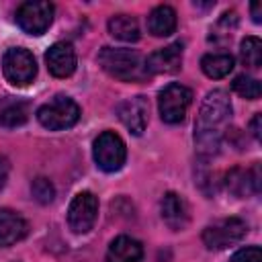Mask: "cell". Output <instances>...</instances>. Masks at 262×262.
<instances>
[{"mask_svg": "<svg viewBox=\"0 0 262 262\" xmlns=\"http://www.w3.org/2000/svg\"><path fill=\"white\" fill-rule=\"evenodd\" d=\"M117 115L133 135H141L147 127L149 102L145 96H131L117 106Z\"/></svg>", "mask_w": 262, "mask_h": 262, "instance_id": "obj_10", "label": "cell"}, {"mask_svg": "<svg viewBox=\"0 0 262 262\" xmlns=\"http://www.w3.org/2000/svg\"><path fill=\"white\" fill-rule=\"evenodd\" d=\"M225 186L237 196L260 192V164L254 162L250 168H231L225 176Z\"/></svg>", "mask_w": 262, "mask_h": 262, "instance_id": "obj_11", "label": "cell"}, {"mask_svg": "<svg viewBox=\"0 0 262 262\" xmlns=\"http://www.w3.org/2000/svg\"><path fill=\"white\" fill-rule=\"evenodd\" d=\"M229 115H231V102L227 94L223 90H211L205 96L194 123V143L201 156L217 154Z\"/></svg>", "mask_w": 262, "mask_h": 262, "instance_id": "obj_1", "label": "cell"}, {"mask_svg": "<svg viewBox=\"0 0 262 262\" xmlns=\"http://www.w3.org/2000/svg\"><path fill=\"white\" fill-rule=\"evenodd\" d=\"M239 59L248 68H260L262 63V43L258 37H246L239 45Z\"/></svg>", "mask_w": 262, "mask_h": 262, "instance_id": "obj_20", "label": "cell"}, {"mask_svg": "<svg viewBox=\"0 0 262 262\" xmlns=\"http://www.w3.org/2000/svg\"><path fill=\"white\" fill-rule=\"evenodd\" d=\"M260 121H262V115L258 113V115H254V119H252V123H250V131H252V135H254L256 139H260Z\"/></svg>", "mask_w": 262, "mask_h": 262, "instance_id": "obj_26", "label": "cell"}, {"mask_svg": "<svg viewBox=\"0 0 262 262\" xmlns=\"http://www.w3.org/2000/svg\"><path fill=\"white\" fill-rule=\"evenodd\" d=\"M260 6H262L260 2H254V4H252V20H254V23H260V20H262V16H260Z\"/></svg>", "mask_w": 262, "mask_h": 262, "instance_id": "obj_27", "label": "cell"}, {"mask_svg": "<svg viewBox=\"0 0 262 262\" xmlns=\"http://www.w3.org/2000/svg\"><path fill=\"white\" fill-rule=\"evenodd\" d=\"M96 215H98V199L92 192L82 190L70 203L68 225L76 233H86V231L92 229V225L96 221Z\"/></svg>", "mask_w": 262, "mask_h": 262, "instance_id": "obj_9", "label": "cell"}, {"mask_svg": "<svg viewBox=\"0 0 262 262\" xmlns=\"http://www.w3.org/2000/svg\"><path fill=\"white\" fill-rule=\"evenodd\" d=\"M45 63L55 78H68L76 70V51L70 43H55L47 49Z\"/></svg>", "mask_w": 262, "mask_h": 262, "instance_id": "obj_13", "label": "cell"}, {"mask_svg": "<svg viewBox=\"0 0 262 262\" xmlns=\"http://www.w3.org/2000/svg\"><path fill=\"white\" fill-rule=\"evenodd\" d=\"M147 31L154 37H168L176 31V10L168 4L156 6L147 16Z\"/></svg>", "mask_w": 262, "mask_h": 262, "instance_id": "obj_17", "label": "cell"}, {"mask_svg": "<svg viewBox=\"0 0 262 262\" xmlns=\"http://www.w3.org/2000/svg\"><path fill=\"white\" fill-rule=\"evenodd\" d=\"M231 88H233L235 94H239L242 98H250V100L260 98V92H262L260 82L256 78H252V76H246V74L235 76L233 82H231Z\"/></svg>", "mask_w": 262, "mask_h": 262, "instance_id": "obj_22", "label": "cell"}, {"mask_svg": "<svg viewBox=\"0 0 262 262\" xmlns=\"http://www.w3.org/2000/svg\"><path fill=\"white\" fill-rule=\"evenodd\" d=\"M27 119H29V108L23 102L8 104L0 111V125L2 127H20L27 123Z\"/></svg>", "mask_w": 262, "mask_h": 262, "instance_id": "obj_21", "label": "cell"}, {"mask_svg": "<svg viewBox=\"0 0 262 262\" xmlns=\"http://www.w3.org/2000/svg\"><path fill=\"white\" fill-rule=\"evenodd\" d=\"M246 233H248V225L244 219L227 217V219H219L213 225L205 227L203 242L209 250H225V248L237 244Z\"/></svg>", "mask_w": 262, "mask_h": 262, "instance_id": "obj_7", "label": "cell"}, {"mask_svg": "<svg viewBox=\"0 0 262 262\" xmlns=\"http://www.w3.org/2000/svg\"><path fill=\"white\" fill-rule=\"evenodd\" d=\"M190 102H192V92L186 86L176 84V82L168 84L158 94V108H160L162 121L168 125H176L184 121Z\"/></svg>", "mask_w": 262, "mask_h": 262, "instance_id": "obj_4", "label": "cell"}, {"mask_svg": "<svg viewBox=\"0 0 262 262\" xmlns=\"http://www.w3.org/2000/svg\"><path fill=\"white\" fill-rule=\"evenodd\" d=\"M201 70L213 80L225 78L233 70V57L229 53H207L201 59Z\"/></svg>", "mask_w": 262, "mask_h": 262, "instance_id": "obj_19", "label": "cell"}, {"mask_svg": "<svg viewBox=\"0 0 262 262\" xmlns=\"http://www.w3.org/2000/svg\"><path fill=\"white\" fill-rule=\"evenodd\" d=\"M182 66V43L166 45L145 59V72L147 74H174Z\"/></svg>", "mask_w": 262, "mask_h": 262, "instance_id": "obj_12", "label": "cell"}, {"mask_svg": "<svg viewBox=\"0 0 262 262\" xmlns=\"http://www.w3.org/2000/svg\"><path fill=\"white\" fill-rule=\"evenodd\" d=\"M92 154H94L96 166L104 172H117L125 164V158H127L125 143L115 131H102L94 139Z\"/></svg>", "mask_w": 262, "mask_h": 262, "instance_id": "obj_6", "label": "cell"}, {"mask_svg": "<svg viewBox=\"0 0 262 262\" xmlns=\"http://www.w3.org/2000/svg\"><path fill=\"white\" fill-rule=\"evenodd\" d=\"M37 119H39V123L45 129H49V131H61V129H68V127H72V125L78 123V119H80V106L70 96L57 94L49 102H45V104H41L37 108Z\"/></svg>", "mask_w": 262, "mask_h": 262, "instance_id": "obj_3", "label": "cell"}, {"mask_svg": "<svg viewBox=\"0 0 262 262\" xmlns=\"http://www.w3.org/2000/svg\"><path fill=\"white\" fill-rule=\"evenodd\" d=\"M229 262H262V250L258 246H248L237 250Z\"/></svg>", "mask_w": 262, "mask_h": 262, "instance_id": "obj_24", "label": "cell"}, {"mask_svg": "<svg viewBox=\"0 0 262 262\" xmlns=\"http://www.w3.org/2000/svg\"><path fill=\"white\" fill-rule=\"evenodd\" d=\"M108 33L125 43H133L139 39V23L135 16L129 14H115L108 20Z\"/></svg>", "mask_w": 262, "mask_h": 262, "instance_id": "obj_18", "label": "cell"}, {"mask_svg": "<svg viewBox=\"0 0 262 262\" xmlns=\"http://www.w3.org/2000/svg\"><path fill=\"white\" fill-rule=\"evenodd\" d=\"M98 63L102 70L121 80V82H139L147 76L145 72V59L135 49L125 47H102L98 53Z\"/></svg>", "mask_w": 262, "mask_h": 262, "instance_id": "obj_2", "label": "cell"}, {"mask_svg": "<svg viewBox=\"0 0 262 262\" xmlns=\"http://www.w3.org/2000/svg\"><path fill=\"white\" fill-rule=\"evenodd\" d=\"M141 258L143 246L129 235L115 237L106 250V262H139Z\"/></svg>", "mask_w": 262, "mask_h": 262, "instance_id": "obj_16", "label": "cell"}, {"mask_svg": "<svg viewBox=\"0 0 262 262\" xmlns=\"http://www.w3.org/2000/svg\"><path fill=\"white\" fill-rule=\"evenodd\" d=\"M53 20V4L47 0L23 2L16 10L18 27L29 35H43Z\"/></svg>", "mask_w": 262, "mask_h": 262, "instance_id": "obj_8", "label": "cell"}, {"mask_svg": "<svg viewBox=\"0 0 262 262\" xmlns=\"http://www.w3.org/2000/svg\"><path fill=\"white\" fill-rule=\"evenodd\" d=\"M31 194H33V199H35L37 203L49 205V203L53 201V196H55V188H53V184H51L47 178L39 176V178H35V180L31 182Z\"/></svg>", "mask_w": 262, "mask_h": 262, "instance_id": "obj_23", "label": "cell"}, {"mask_svg": "<svg viewBox=\"0 0 262 262\" xmlns=\"http://www.w3.org/2000/svg\"><path fill=\"white\" fill-rule=\"evenodd\" d=\"M29 231L27 221L12 209H0V248L20 242Z\"/></svg>", "mask_w": 262, "mask_h": 262, "instance_id": "obj_15", "label": "cell"}, {"mask_svg": "<svg viewBox=\"0 0 262 262\" xmlns=\"http://www.w3.org/2000/svg\"><path fill=\"white\" fill-rule=\"evenodd\" d=\"M4 78L12 86H27L37 76V61L33 53L25 47H10L2 59Z\"/></svg>", "mask_w": 262, "mask_h": 262, "instance_id": "obj_5", "label": "cell"}, {"mask_svg": "<svg viewBox=\"0 0 262 262\" xmlns=\"http://www.w3.org/2000/svg\"><path fill=\"white\" fill-rule=\"evenodd\" d=\"M8 172H10V166H8V160L4 156H0V188L6 184V178H8Z\"/></svg>", "mask_w": 262, "mask_h": 262, "instance_id": "obj_25", "label": "cell"}, {"mask_svg": "<svg viewBox=\"0 0 262 262\" xmlns=\"http://www.w3.org/2000/svg\"><path fill=\"white\" fill-rule=\"evenodd\" d=\"M160 211H162V219L164 223L178 231V229H184L188 225V207L184 203V199L176 192H166L162 203H160Z\"/></svg>", "mask_w": 262, "mask_h": 262, "instance_id": "obj_14", "label": "cell"}]
</instances>
